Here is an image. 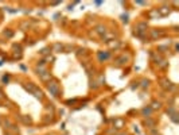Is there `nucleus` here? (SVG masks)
Instances as JSON below:
<instances>
[{
	"mask_svg": "<svg viewBox=\"0 0 179 135\" xmlns=\"http://www.w3.org/2000/svg\"><path fill=\"white\" fill-rule=\"evenodd\" d=\"M48 90H50L54 96H57V95H58V84L57 83H51L50 85H48Z\"/></svg>",
	"mask_w": 179,
	"mask_h": 135,
	"instance_id": "nucleus-1",
	"label": "nucleus"
}]
</instances>
